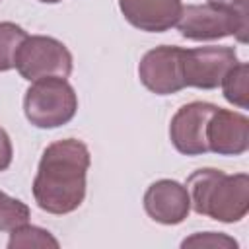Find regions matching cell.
Here are the masks:
<instances>
[{
	"label": "cell",
	"instance_id": "8fae6325",
	"mask_svg": "<svg viewBox=\"0 0 249 249\" xmlns=\"http://www.w3.org/2000/svg\"><path fill=\"white\" fill-rule=\"evenodd\" d=\"M124 19L146 33H163L171 29L181 14V0H119Z\"/></svg>",
	"mask_w": 249,
	"mask_h": 249
},
{
	"label": "cell",
	"instance_id": "4fadbf2b",
	"mask_svg": "<svg viewBox=\"0 0 249 249\" xmlns=\"http://www.w3.org/2000/svg\"><path fill=\"white\" fill-rule=\"evenodd\" d=\"M29 247H37V249H58L60 243L58 239L39 228V226H21L14 231H10V239H8V249H29Z\"/></svg>",
	"mask_w": 249,
	"mask_h": 249
},
{
	"label": "cell",
	"instance_id": "5bb4252c",
	"mask_svg": "<svg viewBox=\"0 0 249 249\" xmlns=\"http://www.w3.org/2000/svg\"><path fill=\"white\" fill-rule=\"evenodd\" d=\"M27 33L14 21H0V72H8L16 64V53Z\"/></svg>",
	"mask_w": 249,
	"mask_h": 249
},
{
	"label": "cell",
	"instance_id": "5b68a950",
	"mask_svg": "<svg viewBox=\"0 0 249 249\" xmlns=\"http://www.w3.org/2000/svg\"><path fill=\"white\" fill-rule=\"evenodd\" d=\"M14 68L23 80L29 82L51 76L68 78L72 72V53L54 37L27 35L16 53Z\"/></svg>",
	"mask_w": 249,
	"mask_h": 249
},
{
	"label": "cell",
	"instance_id": "52a82bcc",
	"mask_svg": "<svg viewBox=\"0 0 249 249\" xmlns=\"http://www.w3.org/2000/svg\"><path fill=\"white\" fill-rule=\"evenodd\" d=\"M138 78L146 89L156 95H171L185 86L183 78V49L161 45L148 51L138 64Z\"/></svg>",
	"mask_w": 249,
	"mask_h": 249
},
{
	"label": "cell",
	"instance_id": "e0dca14e",
	"mask_svg": "<svg viewBox=\"0 0 249 249\" xmlns=\"http://www.w3.org/2000/svg\"><path fill=\"white\" fill-rule=\"evenodd\" d=\"M14 158V148H12V140L8 136V132L0 126V173L6 171L12 163Z\"/></svg>",
	"mask_w": 249,
	"mask_h": 249
},
{
	"label": "cell",
	"instance_id": "d6986e66",
	"mask_svg": "<svg viewBox=\"0 0 249 249\" xmlns=\"http://www.w3.org/2000/svg\"><path fill=\"white\" fill-rule=\"evenodd\" d=\"M39 2H45V4H56V2H62V0H39Z\"/></svg>",
	"mask_w": 249,
	"mask_h": 249
},
{
	"label": "cell",
	"instance_id": "30bf717a",
	"mask_svg": "<svg viewBox=\"0 0 249 249\" xmlns=\"http://www.w3.org/2000/svg\"><path fill=\"white\" fill-rule=\"evenodd\" d=\"M146 214L163 226L181 224L191 212V198L185 185L173 179H160L144 193Z\"/></svg>",
	"mask_w": 249,
	"mask_h": 249
},
{
	"label": "cell",
	"instance_id": "ba28073f",
	"mask_svg": "<svg viewBox=\"0 0 249 249\" xmlns=\"http://www.w3.org/2000/svg\"><path fill=\"white\" fill-rule=\"evenodd\" d=\"M216 111L214 103L191 101L177 109L169 123V140L183 156H202L208 152L206 126Z\"/></svg>",
	"mask_w": 249,
	"mask_h": 249
},
{
	"label": "cell",
	"instance_id": "7c38bea8",
	"mask_svg": "<svg viewBox=\"0 0 249 249\" xmlns=\"http://www.w3.org/2000/svg\"><path fill=\"white\" fill-rule=\"evenodd\" d=\"M222 91L228 103L247 109L249 107V66L245 62H237L222 80Z\"/></svg>",
	"mask_w": 249,
	"mask_h": 249
},
{
	"label": "cell",
	"instance_id": "3957f363",
	"mask_svg": "<svg viewBox=\"0 0 249 249\" xmlns=\"http://www.w3.org/2000/svg\"><path fill=\"white\" fill-rule=\"evenodd\" d=\"M78 95L66 78L35 80L23 95V113L37 128H58L74 119Z\"/></svg>",
	"mask_w": 249,
	"mask_h": 249
},
{
	"label": "cell",
	"instance_id": "8992f818",
	"mask_svg": "<svg viewBox=\"0 0 249 249\" xmlns=\"http://www.w3.org/2000/svg\"><path fill=\"white\" fill-rule=\"evenodd\" d=\"M239 62L233 47H196L183 49V78L185 86L198 89H214L226 74Z\"/></svg>",
	"mask_w": 249,
	"mask_h": 249
},
{
	"label": "cell",
	"instance_id": "9a60e30c",
	"mask_svg": "<svg viewBox=\"0 0 249 249\" xmlns=\"http://www.w3.org/2000/svg\"><path fill=\"white\" fill-rule=\"evenodd\" d=\"M29 206L0 191V231H14L29 224Z\"/></svg>",
	"mask_w": 249,
	"mask_h": 249
},
{
	"label": "cell",
	"instance_id": "ac0fdd59",
	"mask_svg": "<svg viewBox=\"0 0 249 249\" xmlns=\"http://www.w3.org/2000/svg\"><path fill=\"white\" fill-rule=\"evenodd\" d=\"M208 4L222 6V8H231V10H241V12H249L247 10L249 0H208Z\"/></svg>",
	"mask_w": 249,
	"mask_h": 249
},
{
	"label": "cell",
	"instance_id": "6da1fadb",
	"mask_svg": "<svg viewBox=\"0 0 249 249\" xmlns=\"http://www.w3.org/2000/svg\"><path fill=\"white\" fill-rule=\"evenodd\" d=\"M91 163L88 146L78 138L49 144L33 179V198L49 214H70L86 198V175Z\"/></svg>",
	"mask_w": 249,
	"mask_h": 249
},
{
	"label": "cell",
	"instance_id": "7a4b0ae2",
	"mask_svg": "<svg viewBox=\"0 0 249 249\" xmlns=\"http://www.w3.org/2000/svg\"><path fill=\"white\" fill-rule=\"evenodd\" d=\"M187 191L191 208L222 224H235L249 212V175H228L214 167H202L189 175Z\"/></svg>",
	"mask_w": 249,
	"mask_h": 249
},
{
	"label": "cell",
	"instance_id": "277c9868",
	"mask_svg": "<svg viewBox=\"0 0 249 249\" xmlns=\"http://www.w3.org/2000/svg\"><path fill=\"white\" fill-rule=\"evenodd\" d=\"M177 29L191 41H214L235 35L239 43L247 41L249 12L222 8L214 4H189L181 8Z\"/></svg>",
	"mask_w": 249,
	"mask_h": 249
},
{
	"label": "cell",
	"instance_id": "9c48e42d",
	"mask_svg": "<svg viewBox=\"0 0 249 249\" xmlns=\"http://www.w3.org/2000/svg\"><path fill=\"white\" fill-rule=\"evenodd\" d=\"M208 152L218 156H241L249 148V119L243 113L216 107L206 126Z\"/></svg>",
	"mask_w": 249,
	"mask_h": 249
},
{
	"label": "cell",
	"instance_id": "2e32d148",
	"mask_svg": "<svg viewBox=\"0 0 249 249\" xmlns=\"http://www.w3.org/2000/svg\"><path fill=\"white\" fill-rule=\"evenodd\" d=\"M181 247H208V249H237V241L222 231H198L181 241Z\"/></svg>",
	"mask_w": 249,
	"mask_h": 249
}]
</instances>
